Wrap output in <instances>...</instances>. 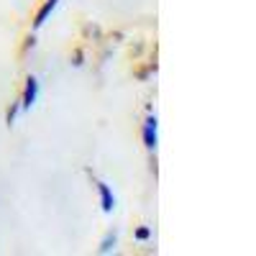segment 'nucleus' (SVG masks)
I'll return each instance as SVG.
<instances>
[{
	"mask_svg": "<svg viewBox=\"0 0 256 256\" xmlns=\"http://www.w3.org/2000/svg\"><path fill=\"white\" fill-rule=\"evenodd\" d=\"M56 6H59V0H46V3L41 6V10L36 13V20H34V28H41V26H44L46 20H49V16L54 13V8H56Z\"/></svg>",
	"mask_w": 256,
	"mask_h": 256,
	"instance_id": "4",
	"label": "nucleus"
},
{
	"mask_svg": "<svg viewBox=\"0 0 256 256\" xmlns=\"http://www.w3.org/2000/svg\"><path fill=\"white\" fill-rule=\"evenodd\" d=\"M116 248V230H110L108 236L102 238V244H100V254H110Z\"/></svg>",
	"mask_w": 256,
	"mask_h": 256,
	"instance_id": "5",
	"label": "nucleus"
},
{
	"mask_svg": "<svg viewBox=\"0 0 256 256\" xmlns=\"http://www.w3.org/2000/svg\"><path fill=\"white\" fill-rule=\"evenodd\" d=\"M98 192H100V205H102V212H113V208H116V198H113L110 187L105 184V182H98Z\"/></svg>",
	"mask_w": 256,
	"mask_h": 256,
	"instance_id": "3",
	"label": "nucleus"
},
{
	"mask_svg": "<svg viewBox=\"0 0 256 256\" xmlns=\"http://www.w3.org/2000/svg\"><path fill=\"white\" fill-rule=\"evenodd\" d=\"M148 236H152V230H148V228H138V230H136V238H138V241H146Z\"/></svg>",
	"mask_w": 256,
	"mask_h": 256,
	"instance_id": "7",
	"label": "nucleus"
},
{
	"mask_svg": "<svg viewBox=\"0 0 256 256\" xmlns=\"http://www.w3.org/2000/svg\"><path fill=\"white\" fill-rule=\"evenodd\" d=\"M156 126H159L156 116L146 118V123H144V144H146V148H156Z\"/></svg>",
	"mask_w": 256,
	"mask_h": 256,
	"instance_id": "2",
	"label": "nucleus"
},
{
	"mask_svg": "<svg viewBox=\"0 0 256 256\" xmlns=\"http://www.w3.org/2000/svg\"><path fill=\"white\" fill-rule=\"evenodd\" d=\"M38 98V80L36 77H28L26 80V90H24V98H20V108L24 110H31L34 102Z\"/></svg>",
	"mask_w": 256,
	"mask_h": 256,
	"instance_id": "1",
	"label": "nucleus"
},
{
	"mask_svg": "<svg viewBox=\"0 0 256 256\" xmlns=\"http://www.w3.org/2000/svg\"><path fill=\"white\" fill-rule=\"evenodd\" d=\"M18 110H20V100L10 105V110H8V116H6V120H8V126H13V123H16V116H18Z\"/></svg>",
	"mask_w": 256,
	"mask_h": 256,
	"instance_id": "6",
	"label": "nucleus"
}]
</instances>
